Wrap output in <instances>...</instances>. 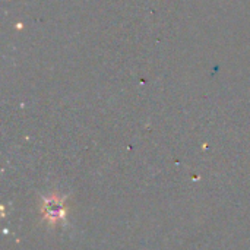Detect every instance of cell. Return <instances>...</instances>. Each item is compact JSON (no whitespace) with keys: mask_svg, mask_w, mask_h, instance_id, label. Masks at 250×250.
<instances>
[{"mask_svg":"<svg viewBox=\"0 0 250 250\" xmlns=\"http://www.w3.org/2000/svg\"><path fill=\"white\" fill-rule=\"evenodd\" d=\"M67 195H57L53 193L50 196H42V207H41V215L42 220L47 221L50 226L56 224H67V215H66V202Z\"/></svg>","mask_w":250,"mask_h":250,"instance_id":"6da1fadb","label":"cell"}]
</instances>
